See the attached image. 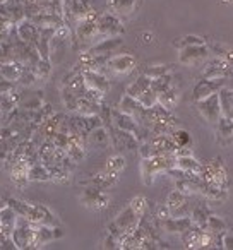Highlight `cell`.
<instances>
[{"mask_svg": "<svg viewBox=\"0 0 233 250\" xmlns=\"http://www.w3.org/2000/svg\"><path fill=\"white\" fill-rule=\"evenodd\" d=\"M148 211V199L144 195H136L130 199L127 208H124L119 214L115 216L113 221L108 225V233L119 238L124 233H130L139 226Z\"/></svg>", "mask_w": 233, "mask_h": 250, "instance_id": "6da1fadb", "label": "cell"}, {"mask_svg": "<svg viewBox=\"0 0 233 250\" xmlns=\"http://www.w3.org/2000/svg\"><path fill=\"white\" fill-rule=\"evenodd\" d=\"M7 204L11 206L21 218L28 219L29 223L50 225V226L62 225L59 216H57L48 206L42 204V202H26V201H19V199H9Z\"/></svg>", "mask_w": 233, "mask_h": 250, "instance_id": "7a4b0ae2", "label": "cell"}, {"mask_svg": "<svg viewBox=\"0 0 233 250\" xmlns=\"http://www.w3.org/2000/svg\"><path fill=\"white\" fill-rule=\"evenodd\" d=\"M171 167H177V154L175 153H165V154H154L151 158H144L141 161V178L146 187H151L154 184V178L160 173H167Z\"/></svg>", "mask_w": 233, "mask_h": 250, "instance_id": "3957f363", "label": "cell"}, {"mask_svg": "<svg viewBox=\"0 0 233 250\" xmlns=\"http://www.w3.org/2000/svg\"><path fill=\"white\" fill-rule=\"evenodd\" d=\"M96 40H98V14L93 9L84 18L76 21V42H74V46L81 45V46H86L87 50L91 45L96 43Z\"/></svg>", "mask_w": 233, "mask_h": 250, "instance_id": "277c9868", "label": "cell"}, {"mask_svg": "<svg viewBox=\"0 0 233 250\" xmlns=\"http://www.w3.org/2000/svg\"><path fill=\"white\" fill-rule=\"evenodd\" d=\"M126 33V26L120 16L113 12L98 14V40L108 38V36H122Z\"/></svg>", "mask_w": 233, "mask_h": 250, "instance_id": "5b68a950", "label": "cell"}, {"mask_svg": "<svg viewBox=\"0 0 233 250\" xmlns=\"http://www.w3.org/2000/svg\"><path fill=\"white\" fill-rule=\"evenodd\" d=\"M79 201L84 208L91 209V211H103L110 206L111 199L106 190H101V188L93 187V185H86V188H83Z\"/></svg>", "mask_w": 233, "mask_h": 250, "instance_id": "8992f818", "label": "cell"}, {"mask_svg": "<svg viewBox=\"0 0 233 250\" xmlns=\"http://www.w3.org/2000/svg\"><path fill=\"white\" fill-rule=\"evenodd\" d=\"M65 235L62 226H50V225H36L33 223V243L31 249H42L48 243L60 240Z\"/></svg>", "mask_w": 233, "mask_h": 250, "instance_id": "52a82bcc", "label": "cell"}, {"mask_svg": "<svg viewBox=\"0 0 233 250\" xmlns=\"http://www.w3.org/2000/svg\"><path fill=\"white\" fill-rule=\"evenodd\" d=\"M201 178L204 182H211V184L221 185V187H228V173L223 165L221 158H212L206 165H202Z\"/></svg>", "mask_w": 233, "mask_h": 250, "instance_id": "ba28073f", "label": "cell"}, {"mask_svg": "<svg viewBox=\"0 0 233 250\" xmlns=\"http://www.w3.org/2000/svg\"><path fill=\"white\" fill-rule=\"evenodd\" d=\"M195 108H197L199 115L204 118L206 122L216 125V122L221 117V104H219V94L212 93L209 96L202 98V100L195 101Z\"/></svg>", "mask_w": 233, "mask_h": 250, "instance_id": "9c48e42d", "label": "cell"}, {"mask_svg": "<svg viewBox=\"0 0 233 250\" xmlns=\"http://www.w3.org/2000/svg\"><path fill=\"white\" fill-rule=\"evenodd\" d=\"M11 238L16 245V250H26L31 249L33 243V223H29L28 219L18 218V223H16L14 229L11 233Z\"/></svg>", "mask_w": 233, "mask_h": 250, "instance_id": "30bf717a", "label": "cell"}, {"mask_svg": "<svg viewBox=\"0 0 233 250\" xmlns=\"http://www.w3.org/2000/svg\"><path fill=\"white\" fill-rule=\"evenodd\" d=\"M233 76V65L228 63L226 60L214 57V59H208L202 69V77L206 79H228Z\"/></svg>", "mask_w": 233, "mask_h": 250, "instance_id": "8fae6325", "label": "cell"}, {"mask_svg": "<svg viewBox=\"0 0 233 250\" xmlns=\"http://www.w3.org/2000/svg\"><path fill=\"white\" fill-rule=\"evenodd\" d=\"M105 67L117 76H127L137 67V59L132 53H120V55L110 57Z\"/></svg>", "mask_w": 233, "mask_h": 250, "instance_id": "7c38bea8", "label": "cell"}, {"mask_svg": "<svg viewBox=\"0 0 233 250\" xmlns=\"http://www.w3.org/2000/svg\"><path fill=\"white\" fill-rule=\"evenodd\" d=\"M111 127V132H110V144L115 147L117 151H134L139 147V141H137V136L132 132H127V130H120L113 125Z\"/></svg>", "mask_w": 233, "mask_h": 250, "instance_id": "4fadbf2b", "label": "cell"}, {"mask_svg": "<svg viewBox=\"0 0 233 250\" xmlns=\"http://www.w3.org/2000/svg\"><path fill=\"white\" fill-rule=\"evenodd\" d=\"M209 46L206 45H194V46H185V48L178 50V63L182 65H195L199 62H204L209 59Z\"/></svg>", "mask_w": 233, "mask_h": 250, "instance_id": "5bb4252c", "label": "cell"}, {"mask_svg": "<svg viewBox=\"0 0 233 250\" xmlns=\"http://www.w3.org/2000/svg\"><path fill=\"white\" fill-rule=\"evenodd\" d=\"M189 195L182 194L180 190L173 188V190L168 194L167 202L165 204L170 209V216H189L191 214L192 206H189Z\"/></svg>", "mask_w": 233, "mask_h": 250, "instance_id": "9a60e30c", "label": "cell"}, {"mask_svg": "<svg viewBox=\"0 0 233 250\" xmlns=\"http://www.w3.org/2000/svg\"><path fill=\"white\" fill-rule=\"evenodd\" d=\"M83 185H93V187H98L101 190H110L113 188L115 185L119 184V173H115V171H108V170H101L96 171V173L89 175V178L84 182H81Z\"/></svg>", "mask_w": 233, "mask_h": 250, "instance_id": "2e32d148", "label": "cell"}, {"mask_svg": "<svg viewBox=\"0 0 233 250\" xmlns=\"http://www.w3.org/2000/svg\"><path fill=\"white\" fill-rule=\"evenodd\" d=\"M93 11V4L91 0H64V21H69V18L72 19H81Z\"/></svg>", "mask_w": 233, "mask_h": 250, "instance_id": "e0dca14e", "label": "cell"}, {"mask_svg": "<svg viewBox=\"0 0 233 250\" xmlns=\"http://www.w3.org/2000/svg\"><path fill=\"white\" fill-rule=\"evenodd\" d=\"M225 83L226 79H206V77H202L201 81H197V84L192 89V101L195 103V101L202 100V98L209 96V94L218 93L221 87H225Z\"/></svg>", "mask_w": 233, "mask_h": 250, "instance_id": "ac0fdd59", "label": "cell"}, {"mask_svg": "<svg viewBox=\"0 0 233 250\" xmlns=\"http://www.w3.org/2000/svg\"><path fill=\"white\" fill-rule=\"evenodd\" d=\"M192 219L191 216H168L167 219L158 223V229L165 233H178L182 235L184 231H187L189 228H192Z\"/></svg>", "mask_w": 233, "mask_h": 250, "instance_id": "d6986e66", "label": "cell"}, {"mask_svg": "<svg viewBox=\"0 0 233 250\" xmlns=\"http://www.w3.org/2000/svg\"><path fill=\"white\" fill-rule=\"evenodd\" d=\"M29 167H31V161L28 158L21 156L19 160H16L12 163L11 168V180L14 182V185H18L19 188L26 187L29 182Z\"/></svg>", "mask_w": 233, "mask_h": 250, "instance_id": "ffe728a7", "label": "cell"}, {"mask_svg": "<svg viewBox=\"0 0 233 250\" xmlns=\"http://www.w3.org/2000/svg\"><path fill=\"white\" fill-rule=\"evenodd\" d=\"M124 43L122 36H108V38H101L98 40L94 45H91L87 48V52L91 55H106L110 57V53H113L117 48H120Z\"/></svg>", "mask_w": 233, "mask_h": 250, "instance_id": "44dd1931", "label": "cell"}, {"mask_svg": "<svg viewBox=\"0 0 233 250\" xmlns=\"http://www.w3.org/2000/svg\"><path fill=\"white\" fill-rule=\"evenodd\" d=\"M111 125L120 130H127V132L139 136V122L129 115L122 113L119 108H111Z\"/></svg>", "mask_w": 233, "mask_h": 250, "instance_id": "7402d4cb", "label": "cell"}, {"mask_svg": "<svg viewBox=\"0 0 233 250\" xmlns=\"http://www.w3.org/2000/svg\"><path fill=\"white\" fill-rule=\"evenodd\" d=\"M199 194L209 202H223L228 199V187H221V185L211 184V182H201V192Z\"/></svg>", "mask_w": 233, "mask_h": 250, "instance_id": "603a6c76", "label": "cell"}, {"mask_svg": "<svg viewBox=\"0 0 233 250\" xmlns=\"http://www.w3.org/2000/svg\"><path fill=\"white\" fill-rule=\"evenodd\" d=\"M28 19H31L38 28H55L57 29V28H60V26L65 24L64 16L57 14V12H52V11H42Z\"/></svg>", "mask_w": 233, "mask_h": 250, "instance_id": "cb8c5ba5", "label": "cell"}, {"mask_svg": "<svg viewBox=\"0 0 233 250\" xmlns=\"http://www.w3.org/2000/svg\"><path fill=\"white\" fill-rule=\"evenodd\" d=\"M16 33H18V38L21 40L26 45H35L36 36H38V26L28 18H22L21 21H18V28H16Z\"/></svg>", "mask_w": 233, "mask_h": 250, "instance_id": "d4e9b609", "label": "cell"}, {"mask_svg": "<svg viewBox=\"0 0 233 250\" xmlns=\"http://www.w3.org/2000/svg\"><path fill=\"white\" fill-rule=\"evenodd\" d=\"M83 77L86 81V86L94 87L101 93L106 94L110 89V79L101 70H83Z\"/></svg>", "mask_w": 233, "mask_h": 250, "instance_id": "484cf974", "label": "cell"}, {"mask_svg": "<svg viewBox=\"0 0 233 250\" xmlns=\"http://www.w3.org/2000/svg\"><path fill=\"white\" fill-rule=\"evenodd\" d=\"M119 108L122 113H126V115H129V117H132V118H136L137 122L141 120V117H143V113H144V110L146 108L143 106V104L139 103V101L136 100V98H132V96H129V94H124L122 96V100H120V103H119Z\"/></svg>", "mask_w": 233, "mask_h": 250, "instance_id": "4316f807", "label": "cell"}, {"mask_svg": "<svg viewBox=\"0 0 233 250\" xmlns=\"http://www.w3.org/2000/svg\"><path fill=\"white\" fill-rule=\"evenodd\" d=\"M149 143L153 144L156 154H165V153H175L178 149V146L175 144L173 137L170 134H160V136H151Z\"/></svg>", "mask_w": 233, "mask_h": 250, "instance_id": "83f0119b", "label": "cell"}, {"mask_svg": "<svg viewBox=\"0 0 233 250\" xmlns=\"http://www.w3.org/2000/svg\"><path fill=\"white\" fill-rule=\"evenodd\" d=\"M18 218H19L18 212H16L9 204H4L2 208H0V229H2L5 235L11 236L16 223H18Z\"/></svg>", "mask_w": 233, "mask_h": 250, "instance_id": "f1b7e54d", "label": "cell"}, {"mask_svg": "<svg viewBox=\"0 0 233 250\" xmlns=\"http://www.w3.org/2000/svg\"><path fill=\"white\" fill-rule=\"evenodd\" d=\"M137 2L139 0H108V9L120 18H127L136 11Z\"/></svg>", "mask_w": 233, "mask_h": 250, "instance_id": "f546056e", "label": "cell"}, {"mask_svg": "<svg viewBox=\"0 0 233 250\" xmlns=\"http://www.w3.org/2000/svg\"><path fill=\"white\" fill-rule=\"evenodd\" d=\"M178 122H180V120H178V118L175 117L173 113H171L170 117H167V118H163V120L153 124L148 130H149L151 136H160V134H171L178 127Z\"/></svg>", "mask_w": 233, "mask_h": 250, "instance_id": "4dcf8cb0", "label": "cell"}, {"mask_svg": "<svg viewBox=\"0 0 233 250\" xmlns=\"http://www.w3.org/2000/svg\"><path fill=\"white\" fill-rule=\"evenodd\" d=\"M178 101H180V91H178L177 86H171L168 89L158 93V103L170 111H173L177 108Z\"/></svg>", "mask_w": 233, "mask_h": 250, "instance_id": "1f68e13d", "label": "cell"}, {"mask_svg": "<svg viewBox=\"0 0 233 250\" xmlns=\"http://www.w3.org/2000/svg\"><path fill=\"white\" fill-rule=\"evenodd\" d=\"M24 67L19 62L14 60H9V62H2L0 63V77L5 81H12V83H18L19 77H21Z\"/></svg>", "mask_w": 233, "mask_h": 250, "instance_id": "d6a6232c", "label": "cell"}, {"mask_svg": "<svg viewBox=\"0 0 233 250\" xmlns=\"http://www.w3.org/2000/svg\"><path fill=\"white\" fill-rule=\"evenodd\" d=\"M87 143L96 147H106L110 144V132H108L105 125H100V127H96V129H93L87 134Z\"/></svg>", "mask_w": 233, "mask_h": 250, "instance_id": "836d02e7", "label": "cell"}, {"mask_svg": "<svg viewBox=\"0 0 233 250\" xmlns=\"http://www.w3.org/2000/svg\"><path fill=\"white\" fill-rule=\"evenodd\" d=\"M149 87H151V77H148L146 74H141L134 83H130L129 86H127L126 94H129V96H132L137 100V98H139L146 89H149Z\"/></svg>", "mask_w": 233, "mask_h": 250, "instance_id": "e575fe53", "label": "cell"}, {"mask_svg": "<svg viewBox=\"0 0 233 250\" xmlns=\"http://www.w3.org/2000/svg\"><path fill=\"white\" fill-rule=\"evenodd\" d=\"M209 214H211V209H209V206L195 204L194 208L191 209V214H189V216H191V219H192V225L197 226V228H204Z\"/></svg>", "mask_w": 233, "mask_h": 250, "instance_id": "d590c367", "label": "cell"}, {"mask_svg": "<svg viewBox=\"0 0 233 250\" xmlns=\"http://www.w3.org/2000/svg\"><path fill=\"white\" fill-rule=\"evenodd\" d=\"M177 167L182 168L187 173H201L202 170V163L194 158V154H187V156H177Z\"/></svg>", "mask_w": 233, "mask_h": 250, "instance_id": "8d00e7d4", "label": "cell"}, {"mask_svg": "<svg viewBox=\"0 0 233 250\" xmlns=\"http://www.w3.org/2000/svg\"><path fill=\"white\" fill-rule=\"evenodd\" d=\"M29 182H50V170L43 161H35L29 167Z\"/></svg>", "mask_w": 233, "mask_h": 250, "instance_id": "74e56055", "label": "cell"}, {"mask_svg": "<svg viewBox=\"0 0 233 250\" xmlns=\"http://www.w3.org/2000/svg\"><path fill=\"white\" fill-rule=\"evenodd\" d=\"M219 104H221V113L233 118V87H221L218 91Z\"/></svg>", "mask_w": 233, "mask_h": 250, "instance_id": "f35d334b", "label": "cell"}, {"mask_svg": "<svg viewBox=\"0 0 233 250\" xmlns=\"http://www.w3.org/2000/svg\"><path fill=\"white\" fill-rule=\"evenodd\" d=\"M216 132L221 139H233V118L221 115L216 122Z\"/></svg>", "mask_w": 233, "mask_h": 250, "instance_id": "ab89813d", "label": "cell"}, {"mask_svg": "<svg viewBox=\"0 0 233 250\" xmlns=\"http://www.w3.org/2000/svg\"><path fill=\"white\" fill-rule=\"evenodd\" d=\"M206 231H209L211 235H219V233H223L226 229V223L225 219L221 218V216L218 214H209L208 221H206V226H204Z\"/></svg>", "mask_w": 233, "mask_h": 250, "instance_id": "60d3db41", "label": "cell"}, {"mask_svg": "<svg viewBox=\"0 0 233 250\" xmlns=\"http://www.w3.org/2000/svg\"><path fill=\"white\" fill-rule=\"evenodd\" d=\"M100 108H101V104L93 103V101L86 100L84 96H79V98H77L76 111H77L79 115H96V113H100Z\"/></svg>", "mask_w": 233, "mask_h": 250, "instance_id": "b9f144b4", "label": "cell"}, {"mask_svg": "<svg viewBox=\"0 0 233 250\" xmlns=\"http://www.w3.org/2000/svg\"><path fill=\"white\" fill-rule=\"evenodd\" d=\"M211 53H214V57H219L233 65V46L225 45V43H214L211 46Z\"/></svg>", "mask_w": 233, "mask_h": 250, "instance_id": "7bdbcfd3", "label": "cell"}, {"mask_svg": "<svg viewBox=\"0 0 233 250\" xmlns=\"http://www.w3.org/2000/svg\"><path fill=\"white\" fill-rule=\"evenodd\" d=\"M16 103H18V96H14V91L0 93V111L11 113L16 110Z\"/></svg>", "mask_w": 233, "mask_h": 250, "instance_id": "ee69618b", "label": "cell"}, {"mask_svg": "<svg viewBox=\"0 0 233 250\" xmlns=\"http://www.w3.org/2000/svg\"><path fill=\"white\" fill-rule=\"evenodd\" d=\"M127 167V160L122 156V154H113L106 160V165H105V170L108 171H115V173H120L124 171Z\"/></svg>", "mask_w": 233, "mask_h": 250, "instance_id": "f6af8a7d", "label": "cell"}, {"mask_svg": "<svg viewBox=\"0 0 233 250\" xmlns=\"http://www.w3.org/2000/svg\"><path fill=\"white\" fill-rule=\"evenodd\" d=\"M170 136L173 137L175 144H177L178 147H191L192 146V136H191V132H189V130L177 127V129H175Z\"/></svg>", "mask_w": 233, "mask_h": 250, "instance_id": "bcb514c9", "label": "cell"}, {"mask_svg": "<svg viewBox=\"0 0 233 250\" xmlns=\"http://www.w3.org/2000/svg\"><path fill=\"white\" fill-rule=\"evenodd\" d=\"M206 40L202 36H197V35H187L184 38H177L173 42V46L177 50H182L185 46H194V45H204Z\"/></svg>", "mask_w": 233, "mask_h": 250, "instance_id": "7dc6e473", "label": "cell"}, {"mask_svg": "<svg viewBox=\"0 0 233 250\" xmlns=\"http://www.w3.org/2000/svg\"><path fill=\"white\" fill-rule=\"evenodd\" d=\"M171 86H175L171 72L165 74V76H161V77H156V79H151V87H153L156 93H161V91L168 89V87H171Z\"/></svg>", "mask_w": 233, "mask_h": 250, "instance_id": "c3c4849f", "label": "cell"}, {"mask_svg": "<svg viewBox=\"0 0 233 250\" xmlns=\"http://www.w3.org/2000/svg\"><path fill=\"white\" fill-rule=\"evenodd\" d=\"M33 70H35L38 79H46L52 72V62H50V59H40L36 65L33 67Z\"/></svg>", "mask_w": 233, "mask_h": 250, "instance_id": "681fc988", "label": "cell"}, {"mask_svg": "<svg viewBox=\"0 0 233 250\" xmlns=\"http://www.w3.org/2000/svg\"><path fill=\"white\" fill-rule=\"evenodd\" d=\"M81 117H83V125H84V132H86V136L93 129H96V127H100V125H105L103 120H101V117H100V113H96V115H81Z\"/></svg>", "mask_w": 233, "mask_h": 250, "instance_id": "f907efd6", "label": "cell"}, {"mask_svg": "<svg viewBox=\"0 0 233 250\" xmlns=\"http://www.w3.org/2000/svg\"><path fill=\"white\" fill-rule=\"evenodd\" d=\"M171 70H173V69H171V65H167V63H160V65H149L143 74H146V76L151 77V79H156V77L165 76V74L171 72Z\"/></svg>", "mask_w": 233, "mask_h": 250, "instance_id": "816d5d0a", "label": "cell"}, {"mask_svg": "<svg viewBox=\"0 0 233 250\" xmlns=\"http://www.w3.org/2000/svg\"><path fill=\"white\" fill-rule=\"evenodd\" d=\"M137 101H139L144 108H151L158 103V93L153 89V87H149V89H146L139 98H137Z\"/></svg>", "mask_w": 233, "mask_h": 250, "instance_id": "f5cc1de1", "label": "cell"}, {"mask_svg": "<svg viewBox=\"0 0 233 250\" xmlns=\"http://www.w3.org/2000/svg\"><path fill=\"white\" fill-rule=\"evenodd\" d=\"M62 101H64V104H65V108H69V110H72V111H76V106H77V98L79 96H76L74 93H70L69 89H67L65 86H62Z\"/></svg>", "mask_w": 233, "mask_h": 250, "instance_id": "db71d44e", "label": "cell"}, {"mask_svg": "<svg viewBox=\"0 0 233 250\" xmlns=\"http://www.w3.org/2000/svg\"><path fill=\"white\" fill-rule=\"evenodd\" d=\"M83 96L86 98V100L93 101V103H98V104H103V101H105V93H101V91L94 89V87H89V86H86Z\"/></svg>", "mask_w": 233, "mask_h": 250, "instance_id": "11a10c76", "label": "cell"}, {"mask_svg": "<svg viewBox=\"0 0 233 250\" xmlns=\"http://www.w3.org/2000/svg\"><path fill=\"white\" fill-rule=\"evenodd\" d=\"M11 26H12V19L5 12H0V42H4L7 38Z\"/></svg>", "mask_w": 233, "mask_h": 250, "instance_id": "9f6ffc18", "label": "cell"}, {"mask_svg": "<svg viewBox=\"0 0 233 250\" xmlns=\"http://www.w3.org/2000/svg\"><path fill=\"white\" fill-rule=\"evenodd\" d=\"M137 151H139V154H141V160H144V158H151V156L156 154V151H154L153 144L149 143V139L144 141V143H141L139 147H137Z\"/></svg>", "mask_w": 233, "mask_h": 250, "instance_id": "6f0895ef", "label": "cell"}, {"mask_svg": "<svg viewBox=\"0 0 233 250\" xmlns=\"http://www.w3.org/2000/svg\"><path fill=\"white\" fill-rule=\"evenodd\" d=\"M219 242H221V249L233 250V233L232 231H223L219 233Z\"/></svg>", "mask_w": 233, "mask_h": 250, "instance_id": "680465c9", "label": "cell"}, {"mask_svg": "<svg viewBox=\"0 0 233 250\" xmlns=\"http://www.w3.org/2000/svg\"><path fill=\"white\" fill-rule=\"evenodd\" d=\"M101 247H103L105 250H108V249H119V238L108 233L106 238H105L103 243H101Z\"/></svg>", "mask_w": 233, "mask_h": 250, "instance_id": "91938a15", "label": "cell"}, {"mask_svg": "<svg viewBox=\"0 0 233 250\" xmlns=\"http://www.w3.org/2000/svg\"><path fill=\"white\" fill-rule=\"evenodd\" d=\"M48 2V9L57 14L64 16V0H46Z\"/></svg>", "mask_w": 233, "mask_h": 250, "instance_id": "94428289", "label": "cell"}, {"mask_svg": "<svg viewBox=\"0 0 233 250\" xmlns=\"http://www.w3.org/2000/svg\"><path fill=\"white\" fill-rule=\"evenodd\" d=\"M14 86H16V83H12V81L2 79V81H0V93H7V91H14Z\"/></svg>", "mask_w": 233, "mask_h": 250, "instance_id": "6125c7cd", "label": "cell"}, {"mask_svg": "<svg viewBox=\"0 0 233 250\" xmlns=\"http://www.w3.org/2000/svg\"><path fill=\"white\" fill-rule=\"evenodd\" d=\"M143 38H144V43H151L153 42V33H149V31H146V33H143Z\"/></svg>", "mask_w": 233, "mask_h": 250, "instance_id": "be15d7a7", "label": "cell"}, {"mask_svg": "<svg viewBox=\"0 0 233 250\" xmlns=\"http://www.w3.org/2000/svg\"><path fill=\"white\" fill-rule=\"evenodd\" d=\"M31 2H38V4H43V5L46 4V0H31Z\"/></svg>", "mask_w": 233, "mask_h": 250, "instance_id": "e7e4bbea", "label": "cell"}, {"mask_svg": "<svg viewBox=\"0 0 233 250\" xmlns=\"http://www.w3.org/2000/svg\"><path fill=\"white\" fill-rule=\"evenodd\" d=\"M221 2H225V4H233V0H221Z\"/></svg>", "mask_w": 233, "mask_h": 250, "instance_id": "03108f58", "label": "cell"}]
</instances>
